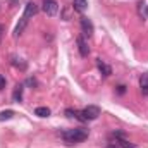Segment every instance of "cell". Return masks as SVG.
Returning a JSON list of instances; mask_svg holds the SVG:
<instances>
[{"mask_svg": "<svg viewBox=\"0 0 148 148\" xmlns=\"http://www.w3.org/2000/svg\"><path fill=\"white\" fill-rule=\"evenodd\" d=\"M88 138V129H83V127H76V129H67L62 133V140L67 143V145H74V143H79V141H84Z\"/></svg>", "mask_w": 148, "mask_h": 148, "instance_id": "cell-1", "label": "cell"}, {"mask_svg": "<svg viewBox=\"0 0 148 148\" xmlns=\"http://www.w3.org/2000/svg\"><path fill=\"white\" fill-rule=\"evenodd\" d=\"M43 12L47 16H55L59 12V2L57 0H43Z\"/></svg>", "mask_w": 148, "mask_h": 148, "instance_id": "cell-2", "label": "cell"}, {"mask_svg": "<svg viewBox=\"0 0 148 148\" xmlns=\"http://www.w3.org/2000/svg\"><path fill=\"white\" fill-rule=\"evenodd\" d=\"M83 115H84V119L86 121H95L98 115H100V107H97V105H88L86 109H83Z\"/></svg>", "mask_w": 148, "mask_h": 148, "instance_id": "cell-3", "label": "cell"}, {"mask_svg": "<svg viewBox=\"0 0 148 148\" xmlns=\"http://www.w3.org/2000/svg\"><path fill=\"white\" fill-rule=\"evenodd\" d=\"M81 31H83V35H84V36H88V38L91 36V35H93V31H95V29H93V23H91L86 16H83V17H81Z\"/></svg>", "mask_w": 148, "mask_h": 148, "instance_id": "cell-4", "label": "cell"}, {"mask_svg": "<svg viewBox=\"0 0 148 148\" xmlns=\"http://www.w3.org/2000/svg\"><path fill=\"white\" fill-rule=\"evenodd\" d=\"M77 48H79L81 57H88L90 55V47H88V41L84 40V36H77Z\"/></svg>", "mask_w": 148, "mask_h": 148, "instance_id": "cell-5", "label": "cell"}, {"mask_svg": "<svg viewBox=\"0 0 148 148\" xmlns=\"http://www.w3.org/2000/svg\"><path fill=\"white\" fill-rule=\"evenodd\" d=\"M36 12H38L36 3H35V2H28V3H26V9H24V14H23V17H26V19L29 21V17H31V16H35Z\"/></svg>", "mask_w": 148, "mask_h": 148, "instance_id": "cell-6", "label": "cell"}, {"mask_svg": "<svg viewBox=\"0 0 148 148\" xmlns=\"http://www.w3.org/2000/svg\"><path fill=\"white\" fill-rule=\"evenodd\" d=\"M97 67H98V71H100V73L103 74L105 77H107V76H110V74H112L110 66H107V64H105V62H103L102 59H98V60H97Z\"/></svg>", "mask_w": 148, "mask_h": 148, "instance_id": "cell-7", "label": "cell"}, {"mask_svg": "<svg viewBox=\"0 0 148 148\" xmlns=\"http://www.w3.org/2000/svg\"><path fill=\"white\" fill-rule=\"evenodd\" d=\"M73 7L77 12H84L88 7V0H73Z\"/></svg>", "mask_w": 148, "mask_h": 148, "instance_id": "cell-8", "label": "cell"}, {"mask_svg": "<svg viewBox=\"0 0 148 148\" xmlns=\"http://www.w3.org/2000/svg\"><path fill=\"white\" fill-rule=\"evenodd\" d=\"M140 88H141L143 95H148V74H143L140 77Z\"/></svg>", "mask_w": 148, "mask_h": 148, "instance_id": "cell-9", "label": "cell"}, {"mask_svg": "<svg viewBox=\"0 0 148 148\" xmlns=\"http://www.w3.org/2000/svg\"><path fill=\"white\" fill-rule=\"evenodd\" d=\"M12 98H14V102H21L23 100V84H17L16 86V90H14V95H12Z\"/></svg>", "mask_w": 148, "mask_h": 148, "instance_id": "cell-10", "label": "cell"}, {"mask_svg": "<svg viewBox=\"0 0 148 148\" xmlns=\"http://www.w3.org/2000/svg\"><path fill=\"white\" fill-rule=\"evenodd\" d=\"M115 136H117V138H121V140H119V143H117L121 148H138L134 143H129L127 140H122V134H115Z\"/></svg>", "mask_w": 148, "mask_h": 148, "instance_id": "cell-11", "label": "cell"}, {"mask_svg": "<svg viewBox=\"0 0 148 148\" xmlns=\"http://www.w3.org/2000/svg\"><path fill=\"white\" fill-rule=\"evenodd\" d=\"M35 115H38V117H48L50 115V109L48 107H36L35 109Z\"/></svg>", "mask_w": 148, "mask_h": 148, "instance_id": "cell-12", "label": "cell"}, {"mask_svg": "<svg viewBox=\"0 0 148 148\" xmlns=\"http://www.w3.org/2000/svg\"><path fill=\"white\" fill-rule=\"evenodd\" d=\"M12 115H14V112H12V110L0 112V121H9V119H12Z\"/></svg>", "mask_w": 148, "mask_h": 148, "instance_id": "cell-13", "label": "cell"}, {"mask_svg": "<svg viewBox=\"0 0 148 148\" xmlns=\"http://www.w3.org/2000/svg\"><path fill=\"white\" fill-rule=\"evenodd\" d=\"M5 83H7V81H5V77L0 74V90H3V88H5Z\"/></svg>", "mask_w": 148, "mask_h": 148, "instance_id": "cell-14", "label": "cell"}, {"mask_svg": "<svg viewBox=\"0 0 148 148\" xmlns=\"http://www.w3.org/2000/svg\"><path fill=\"white\" fill-rule=\"evenodd\" d=\"M28 84H29V86H36V79H33V77H28Z\"/></svg>", "mask_w": 148, "mask_h": 148, "instance_id": "cell-15", "label": "cell"}, {"mask_svg": "<svg viewBox=\"0 0 148 148\" xmlns=\"http://www.w3.org/2000/svg\"><path fill=\"white\" fill-rule=\"evenodd\" d=\"M124 91H126V86H122V84H121V86H117V93H121V95H122Z\"/></svg>", "mask_w": 148, "mask_h": 148, "instance_id": "cell-16", "label": "cell"}, {"mask_svg": "<svg viewBox=\"0 0 148 148\" xmlns=\"http://www.w3.org/2000/svg\"><path fill=\"white\" fill-rule=\"evenodd\" d=\"M107 148H121L119 145H115V143H110V145H107Z\"/></svg>", "mask_w": 148, "mask_h": 148, "instance_id": "cell-17", "label": "cell"}, {"mask_svg": "<svg viewBox=\"0 0 148 148\" xmlns=\"http://www.w3.org/2000/svg\"><path fill=\"white\" fill-rule=\"evenodd\" d=\"M2 36H3V26L0 24V41H2Z\"/></svg>", "mask_w": 148, "mask_h": 148, "instance_id": "cell-18", "label": "cell"}]
</instances>
